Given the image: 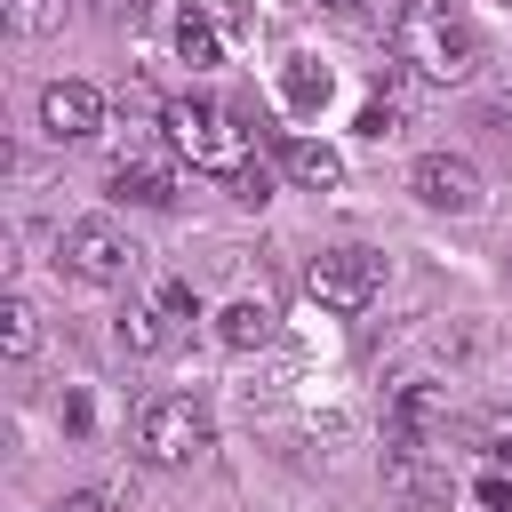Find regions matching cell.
<instances>
[{
    "label": "cell",
    "instance_id": "cell-1",
    "mask_svg": "<svg viewBox=\"0 0 512 512\" xmlns=\"http://www.w3.org/2000/svg\"><path fill=\"white\" fill-rule=\"evenodd\" d=\"M160 136L176 144V160L192 176H216L232 200H264V160H256V128H240V112L208 104V96H176L160 112Z\"/></svg>",
    "mask_w": 512,
    "mask_h": 512
},
{
    "label": "cell",
    "instance_id": "cell-2",
    "mask_svg": "<svg viewBox=\"0 0 512 512\" xmlns=\"http://www.w3.org/2000/svg\"><path fill=\"white\" fill-rule=\"evenodd\" d=\"M392 64L416 72V80H432V88H464L480 72V32L448 0H400V16H392Z\"/></svg>",
    "mask_w": 512,
    "mask_h": 512
},
{
    "label": "cell",
    "instance_id": "cell-3",
    "mask_svg": "<svg viewBox=\"0 0 512 512\" xmlns=\"http://www.w3.org/2000/svg\"><path fill=\"white\" fill-rule=\"evenodd\" d=\"M216 448V424H208V408L192 400V392H152L144 408H136V456L152 464V472H184V464H200Z\"/></svg>",
    "mask_w": 512,
    "mask_h": 512
},
{
    "label": "cell",
    "instance_id": "cell-4",
    "mask_svg": "<svg viewBox=\"0 0 512 512\" xmlns=\"http://www.w3.org/2000/svg\"><path fill=\"white\" fill-rule=\"evenodd\" d=\"M304 296H312L320 312H368V304L384 296V256L360 248V240H336V248H320V256L304 264Z\"/></svg>",
    "mask_w": 512,
    "mask_h": 512
},
{
    "label": "cell",
    "instance_id": "cell-5",
    "mask_svg": "<svg viewBox=\"0 0 512 512\" xmlns=\"http://www.w3.org/2000/svg\"><path fill=\"white\" fill-rule=\"evenodd\" d=\"M136 240L112 224V216H72L64 232H56V264L72 272V280H88V288H120L128 272H136Z\"/></svg>",
    "mask_w": 512,
    "mask_h": 512
},
{
    "label": "cell",
    "instance_id": "cell-6",
    "mask_svg": "<svg viewBox=\"0 0 512 512\" xmlns=\"http://www.w3.org/2000/svg\"><path fill=\"white\" fill-rule=\"evenodd\" d=\"M384 456H448V392L400 384L384 408Z\"/></svg>",
    "mask_w": 512,
    "mask_h": 512
},
{
    "label": "cell",
    "instance_id": "cell-7",
    "mask_svg": "<svg viewBox=\"0 0 512 512\" xmlns=\"http://www.w3.org/2000/svg\"><path fill=\"white\" fill-rule=\"evenodd\" d=\"M176 176H184V160H176V144L160 136H128L120 152H112V192L120 200H136V208H176Z\"/></svg>",
    "mask_w": 512,
    "mask_h": 512
},
{
    "label": "cell",
    "instance_id": "cell-8",
    "mask_svg": "<svg viewBox=\"0 0 512 512\" xmlns=\"http://www.w3.org/2000/svg\"><path fill=\"white\" fill-rule=\"evenodd\" d=\"M408 192L424 200V208H448V216H472L488 192H480V168L464 160V152H424L416 168H408Z\"/></svg>",
    "mask_w": 512,
    "mask_h": 512
},
{
    "label": "cell",
    "instance_id": "cell-9",
    "mask_svg": "<svg viewBox=\"0 0 512 512\" xmlns=\"http://www.w3.org/2000/svg\"><path fill=\"white\" fill-rule=\"evenodd\" d=\"M104 128V88L88 80H48L40 88V136L48 144H88Z\"/></svg>",
    "mask_w": 512,
    "mask_h": 512
},
{
    "label": "cell",
    "instance_id": "cell-10",
    "mask_svg": "<svg viewBox=\"0 0 512 512\" xmlns=\"http://www.w3.org/2000/svg\"><path fill=\"white\" fill-rule=\"evenodd\" d=\"M384 488L400 496V512H448V496H456L448 456H384Z\"/></svg>",
    "mask_w": 512,
    "mask_h": 512
},
{
    "label": "cell",
    "instance_id": "cell-11",
    "mask_svg": "<svg viewBox=\"0 0 512 512\" xmlns=\"http://www.w3.org/2000/svg\"><path fill=\"white\" fill-rule=\"evenodd\" d=\"M280 168H288L296 184H312V192H336V184H344V152L320 144V136H280Z\"/></svg>",
    "mask_w": 512,
    "mask_h": 512
},
{
    "label": "cell",
    "instance_id": "cell-12",
    "mask_svg": "<svg viewBox=\"0 0 512 512\" xmlns=\"http://www.w3.org/2000/svg\"><path fill=\"white\" fill-rule=\"evenodd\" d=\"M272 328H280V320H272L264 296H232V304L216 312V344H224V352H264Z\"/></svg>",
    "mask_w": 512,
    "mask_h": 512
},
{
    "label": "cell",
    "instance_id": "cell-13",
    "mask_svg": "<svg viewBox=\"0 0 512 512\" xmlns=\"http://www.w3.org/2000/svg\"><path fill=\"white\" fill-rule=\"evenodd\" d=\"M168 336H176V320H168L160 304H128V312L112 320V344H120L128 360H152V352H168Z\"/></svg>",
    "mask_w": 512,
    "mask_h": 512
},
{
    "label": "cell",
    "instance_id": "cell-14",
    "mask_svg": "<svg viewBox=\"0 0 512 512\" xmlns=\"http://www.w3.org/2000/svg\"><path fill=\"white\" fill-rule=\"evenodd\" d=\"M280 104L288 112H320L328 104V64L320 56H288L280 64Z\"/></svg>",
    "mask_w": 512,
    "mask_h": 512
},
{
    "label": "cell",
    "instance_id": "cell-15",
    "mask_svg": "<svg viewBox=\"0 0 512 512\" xmlns=\"http://www.w3.org/2000/svg\"><path fill=\"white\" fill-rule=\"evenodd\" d=\"M64 16H72V0H0L8 40H48V32H64Z\"/></svg>",
    "mask_w": 512,
    "mask_h": 512
},
{
    "label": "cell",
    "instance_id": "cell-16",
    "mask_svg": "<svg viewBox=\"0 0 512 512\" xmlns=\"http://www.w3.org/2000/svg\"><path fill=\"white\" fill-rule=\"evenodd\" d=\"M0 352H8L16 368L40 352V312H32V296H0Z\"/></svg>",
    "mask_w": 512,
    "mask_h": 512
},
{
    "label": "cell",
    "instance_id": "cell-17",
    "mask_svg": "<svg viewBox=\"0 0 512 512\" xmlns=\"http://www.w3.org/2000/svg\"><path fill=\"white\" fill-rule=\"evenodd\" d=\"M176 56H184L192 72H208V64H224V40H216V24H208L200 8H184V16H176Z\"/></svg>",
    "mask_w": 512,
    "mask_h": 512
},
{
    "label": "cell",
    "instance_id": "cell-18",
    "mask_svg": "<svg viewBox=\"0 0 512 512\" xmlns=\"http://www.w3.org/2000/svg\"><path fill=\"white\" fill-rule=\"evenodd\" d=\"M480 456H488V472H512V408L480 424Z\"/></svg>",
    "mask_w": 512,
    "mask_h": 512
},
{
    "label": "cell",
    "instance_id": "cell-19",
    "mask_svg": "<svg viewBox=\"0 0 512 512\" xmlns=\"http://www.w3.org/2000/svg\"><path fill=\"white\" fill-rule=\"evenodd\" d=\"M360 136H368V144L400 136V104H392V96H368V104H360Z\"/></svg>",
    "mask_w": 512,
    "mask_h": 512
},
{
    "label": "cell",
    "instance_id": "cell-20",
    "mask_svg": "<svg viewBox=\"0 0 512 512\" xmlns=\"http://www.w3.org/2000/svg\"><path fill=\"white\" fill-rule=\"evenodd\" d=\"M320 8H328V16H344V24H384V32H392V16H400L392 0H320Z\"/></svg>",
    "mask_w": 512,
    "mask_h": 512
},
{
    "label": "cell",
    "instance_id": "cell-21",
    "mask_svg": "<svg viewBox=\"0 0 512 512\" xmlns=\"http://www.w3.org/2000/svg\"><path fill=\"white\" fill-rule=\"evenodd\" d=\"M152 304H160L168 320H200V296H192V280H160V288H152Z\"/></svg>",
    "mask_w": 512,
    "mask_h": 512
},
{
    "label": "cell",
    "instance_id": "cell-22",
    "mask_svg": "<svg viewBox=\"0 0 512 512\" xmlns=\"http://www.w3.org/2000/svg\"><path fill=\"white\" fill-rule=\"evenodd\" d=\"M480 504L488 512H512V472H480Z\"/></svg>",
    "mask_w": 512,
    "mask_h": 512
},
{
    "label": "cell",
    "instance_id": "cell-23",
    "mask_svg": "<svg viewBox=\"0 0 512 512\" xmlns=\"http://www.w3.org/2000/svg\"><path fill=\"white\" fill-rule=\"evenodd\" d=\"M48 512H112V496H104V488H72V496H56Z\"/></svg>",
    "mask_w": 512,
    "mask_h": 512
},
{
    "label": "cell",
    "instance_id": "cell-24",
    "mask_svg": "<svg viewBox=\"0 0 512 512\" xmlns=\"http://www.w3.org/2000/svg\"><path fill=\"white\" fill-rule=\"evenodd\" d=\"M96 16H104V24H136V16H144V0H96Z\"/></svg>",
    "mask_w": 512,
    "mask_h": 512
}]
</instances>
